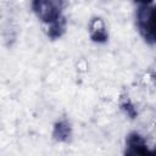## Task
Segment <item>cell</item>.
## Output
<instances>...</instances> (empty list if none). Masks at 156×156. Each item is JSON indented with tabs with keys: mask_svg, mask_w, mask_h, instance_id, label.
Masks as SVG:
<instances>
[{
	"mask_svg": "<svg viewBox=\"0 0 156 156\" xmlns=\"http://www.w3.org/2000/svg\"><path fill=\"white\" fill-rule=\"evenodd\" d=\"M136 24L143 38L156 45V2H139L136 5Z\"/></svg>",
	"mask_w": 156,
	"mask_h": 156,
	"instance_id": "cell-1",
	"label": "cell"
},
{
	"mask_svg": "<svg viewBox=\"0 0 156 156\" xmlns=\"http://www.w3.org/2000/svg\"><path fill=\"white\" fill-rule=\"evenodd\" d=\"M63 2L57 0H35L32 2V9L44 23L51 26L62 20Z\"/></svg>",
	"mask_w": 156,
	"mask_h": 156,
	"instance_id": "cell-2",
	"label": "cell"
},
{
	"mask_svg": "<svg viewBox=\"0 0 156 156\" xmlns=\"http://www.w3.org/2000/svg\"><path fill=\"white\" fill-rule=\"evenodd\" d=\"M124 156H156V147L149 149L140 134L130 133L126 140Z\"/></svg>",
	"mask_w": 156,
	"mask_h": 156,
	"instance_id": "cell-3",
	"label": "cell"
},
{
	"mask_svg": "<svg viewBox=\"0 0 156 156\" xmlns=\"http://www.w3.org/2000/svg\"><path fill=\"white\" fill-rule=\"evenodd\" d=\"M89 34H90L91 40L95 43H105L107 40L108 34H107L106 27L101 18L99 17L91 18L89 23Z\"/></svg>",
	"mask_w": 156,
	"mask_h": 156,
	"instance_id": "cell-4",
	"label": "cell"
},
{
	"mask_svg": "<svg viewBox=\"0 0 156 156\" xmlns=\"http://www.w3.org/2000/svg\"><path fill=\"white\" fill-rule=\"evenodd\" d=\"M52 136L57 141H68L71 136V126L67 121H60L54 126Z\"/></svg>",
	"mask_w": 156,
	"mask_h": 156,
	"instance_id": "cell-5",
	"label": "cell"
},
{
	"mask_svg": "<svg viewBox=\"0 0 156 156\" xmlns=\"http://www.w3.org/2000/svg\"><path fill=\"white\" fill-rule=\"evenodd\" d=\"M65 29H66V20L63 17L62 20L57 21L56 23L49 26V28H48V35L51 39H57V38H60L65 33Z\"/></svg>",
	"mask_w": 156,
	"mask_h": 156,
	"instance_id": "cell-6",
	"label": "cell"
},
{
	"mask_svg": "<svg viewBox=\"0 0 156 156\" xmlns=\"http://www.w3.org/2000/svg\"><path fill=\"white\" fill-rule=\"evenodd\" d=\"M121 106H122V108L127 112V115H128V116H130L132 118H134V117L136 116V111H135L134 106H133L128 100H127V101H124V102H122V105H121Z\"/></svg>",
	"mask_w": 156,
	"mask_h": 156,
	"instance_id": "cell-7",
	"label": "cell"
},
{
	"mask_svg": "<svg viewBox=\"0 0 156 156\" xmlns=\"http://www.w3.org/2000/svg\"><path fill=\"white\" fill-rule=\"evenodd\" d=\"M154 80H155V83H156V73L154 74Z\"/></svg>",
	"mask_w": 156,
	"mask_h": 156,
	"instance_id": "cell-8",
	"label": "cell"
}]
</instances>
